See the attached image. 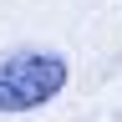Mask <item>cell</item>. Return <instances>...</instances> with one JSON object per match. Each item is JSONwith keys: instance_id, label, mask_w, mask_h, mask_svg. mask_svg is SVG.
Here are the masks:
<instances>
[{"instance_id": "6da1fadb", "label": "cell", "mask_w": 122, "mask_h": 122, "mask_svg": "<svg viewBox=\"0 0 122 122\" xmlns=\"http://www.w3.org/2000/svg\"><path fill=\"white\" fill-rule=\"evenodd\" d=\"M66 86V61L56 51H20L0 66V112H30Z\"/></svg>"}]
</instances>
